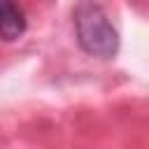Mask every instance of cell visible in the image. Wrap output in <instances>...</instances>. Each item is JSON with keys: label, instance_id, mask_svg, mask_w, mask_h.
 <instances>
[{"label": "cell", "instance_id": "obj_1", "mask_svg": "<svg viewBox=\"0 0 149 149\" xmlns=\"http://www.w3.org/2000/svg\"><path fill=\"white\" fill-rule=\"evenodd\" d=\"M74 30L79 47L95 58H114L119 51V33L109 23L105 9L93 0H81L74 7Z\"/></svg>", "mask_w": 149, "mask_h": 149}, {"label": "cell", "instance_id": "obj_2", "mask_svg": "<svg viewBox=\"0 0 149 149\" xmlns=\"http://www.w3.org/2000/svg\"><path fill=\"white\" fill-rule=\"evenodd\" d=\"M28 28L23 7L16 0H0V40L14 42Z\"/></svg>", "mask_w": 149, "mask_h": 149}]
</instances>
